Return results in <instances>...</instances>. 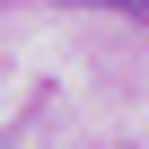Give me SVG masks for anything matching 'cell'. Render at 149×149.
I'll list each match as a JSON object with an SVG mask.
<instances>
[{"label": "cell", "instance_id": "6da1fadb", "mask_svg": "<svg viewBox=\"0 0 149 149\" xmlns=\"http://www.w3.org/2000/svg\"><path fill=\"white\" fill-rule=\"evenodd\" d=\"M79 9H123V18H149V0H79Z\"/></svg>", "mask_w": 149, "mask_h": 149}]
</instances>
